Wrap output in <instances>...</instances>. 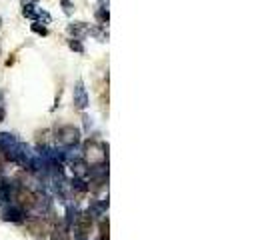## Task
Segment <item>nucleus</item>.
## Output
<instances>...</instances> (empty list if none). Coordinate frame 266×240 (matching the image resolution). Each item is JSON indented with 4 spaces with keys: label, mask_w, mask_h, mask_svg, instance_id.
Masks as SVG:
<instances>
[{
    "label": "nucleus",
    "mask_w": 266,
    "mask_h": 240,
    "mask_svg": "<svg viewBox=\"0 0 266 240\" xmlns=\"http://www.w3.org/2000/svg\"><path fill=\"white\" fill-rule=\"evenodd\" d=\"M56 140H58L60 144H64V146H74V144L80 142V130H78L76 126H72V124H66V126L58 128Z\"/></svg>",
    "instance_id": "f257e3e1"
},
{
    "label": "nucleus",
    "mask_w": 266,
    "mask_h": 240,
    "mask_svg": "<svg viewBox=\"0 0 266 240\" xmlns=\"http://www.w3.org/2000/svg\"><path fill=\"white\" fill-rule=\"evenodd\" d=\"M16 202H18V206L24 210H30V208H34V206H38V196L32 192V190H28V188H18V192H16Z\"/></svg>",
    "instance_id": "f03ea898"
},
{
    "label": "nucleus",
    "mask_w": 266,
    "mask_h": 240,
    "mask_svg": "<svg viewBox=\"0 0 266 240\" xmlns=\"http://www.w3.org/2000/svg\"><path fill=\"white\" fill-rule=\"evenodd\" d=\"M74 230H76V238L78 240H86L90 236V230H92V216H90V212L80 214V216L76 218Z\"/></svg>",
    "instance_id": "7ed1b4c3"
},
{
    "label": "nucleus",
    "mask_w": 266,
    "mask_h": 240,
    "mask_svg": "<svg viewBox=\"0 0 266 240\" xmlns=\"http://www.w3.org/2000/svg\"><path fill=\"white\" fill-rule=\"evenodd\" d=\"M74 106L78 110H84L88 106V94H86V88H84L82 80H78L76 86H74Z\"/></svg>",
    "instance_id": "20e7f679"
},
{
    "label": "nucleus",
    "mask_w": 266,
    "mask_h": 240,
    "mask_svg": "<svg viewBox=\"0 0 266 240\" xmlns=\"http://www.w3.org/2000/svg\"><path fill=\"white\" fill-rule=\"evenodd\" d=\"M68 34L72 38H76V40L86 38L90 34V26L86 22H72V24H68Z\"/></svg>",
    "instance_id": "39448f33"
},
{
    "label": "nucleus",
    "mask_w": 266,
    "mask_h": 240,
    "mask_svg": "<svg viewBox=\"0 0 266 240\" xmlns=\"http://www.w3.org/2000/svg\"><path fill=\"white\" fill-rule=\"evenodd\" d=\"M2 218L6 222H22L24 220V210L20 206H8V208H4Z\"/></svg>",
    "instance_id": "423d86ee"
},
{
    "label": "nucleus",
    "mask_w": 266,
    "mask_h": 240,
    "mask_svg": "<svg viewBox=\"0 0 266 240\" xmlns=\"http://www.w3.org/2000/svg\"><path fill=\"white\" fill-rule=\"evenodd\" d=\"M28 230H30L36 238H44V236H46V232H48L46 220H42V218H34V220L28 224Z\"/></svg>",
    "instance_id": "0eeeda50"
},
{
    "label": "nucleus",
    "mask_w": 266,
    "mask_h": 240,
    "mask_svg": "<svg viewBox=\"0 0 266 240\" xmlns=\"http://www.w3.org/2000/svg\"><path fill=\"white\" fill-rule=\"evenodd\" d=\"M22 14H24L26 18H30V20H38L40 8H36L34 4H26V6H22Z\"/></svg>",
    "instance_id": "6e6552de"
},
{
    "label": "nucleus",
    "mask_w": 266,
    "mask_h": 240,
    "mask_svg": "<svg viewBox=\"0 0 266 240\" xmlns=\"http://www.w3.org/2000/svg\"><path fill=\"white\" fill-rule=\"evenodd\" d=\"M96 20L100 22V26H106V24H108V20H110L108 10H106V8H100V10L96 12Z\"/></svg>",
    "instance_id": "1a4fd4ad"
},
{
    "label": "nucleus",
    "mask_w": 266,
    "mask_h": 240,
    "mask_svg": "<svg viewBox=\"0 0 266 240\" xmlns=\"http://www.w3.org/2000/svg\"><path fill=\"white\" fill-rule=\"evenodd\" d=\"M68 46H70V50H74V52H78V54H82V52H84L82 42H80V40H76V38H70V40H68Z\"/></svg>",
    "instance_id": "9d476101"
},
{
    "label": "nucleus",
    "mask_w": 266,
    "mask_h": 240,
    "mask_svg": "<svg viewBox=\"0 0 266 240\" xmlns=\"http://www.w3.org/2000/svg\"><path fill=\"white\" fill-rule=\"evenodd\" d=\"M90 34H94L96 38H100L102 42L104 40H108V32L104 30V28H90Z\"/></svg>",
    "instance_id": "9b49d317"
},
{
    "label": "nucleus",
    "mask_w": 266,
    "mask_h": 240,
    "mask_svg": "<svg viewBox=\"0 0 266 240\" xmlns=\"http://www.w3.org/2000/svg\"><path fill=\"white\" fill-rule=\"evenodd\" d=\"M8 200H10V190L6 184H0V204H4Z\"/></svg>",
    "instance_id": "f8f14e48"
},
{
    "label": "nucleus",
    "mask_w": 266,
    "mask_h": 240,
    "mask_svg": "<svg viewBox=\"0 0 266 240\" xmlns=\"http://www.w3.org/2000/svg\"><path fill=\"white\" fill-rule=\"evenodd\" d=\"M30 28H32L34 34H40V36H46V34H48V28H46V26H40L38 22H34Z\"/></svg>",
    "instance_id": "ddd939ff"
},
{
    "label": "nucleus",
    "mask_w": 266,
    "mask_h": 240,
    "mask_svg": "<svg viewBox=\"0 0 266 240\" xmlns=\"http://www.w3.org/2000/svg\"><path fill=\"white\" fill-rule=\"evenodd\" d=\"M66 236H68V232L62 230V228H54L52 230V240H66Z\"/></svg>",
    "instance_id": "4468645a"
},
{
    "label": "nucleus",
    "mask_w": 266,
    "mask_h": 240,
    "mask_svg": "<svg viewBox=\"0 0 266 240\" xmlns=\"http://www.w3.org/2000/svg\"><path fill=\"white\" fill-rule=\"evenodd\" d=\"M60 4H62V8H64V14H72L74 12V4L70 2V0H60Z\"/></svg>",
    "instance_id": "2eb2a0df"
},
{
    "label": "nucleus",
    "mask_w": 266,
    "mask_h": 240,
    "mask_svg": "<svg viewBox=\"0 0 266 240\" xmlns=\"http://www.w3.org/2000/svg\"><path fill=\"white\" fill-rule=\"evenodd\" d=\"M4 118H6V110L0 106V122H4Z\"/></svg>",
    "instance_id": "dca6fc26"
},
{
    "label": "nucleus",
    "mask_w": 266,
    "mask_h": 240,
    "mask_svg": "<svg viewBox=\"0 0 266 240\" xmlns=\"http://www.w3.org/2000/svg\"><path fill=\"white\" fill-rule=\"evenodd\" d=\"M22 2V6H26V4H36L38 0H20Z\"/></svg>",
    "instance_id": "f3484780"
},
{
    "label": "nucleus",
    "mask_w": 266,
    "mask_h": 240,
    "mask_svg": "<svg viewBox=\"0 0 266 240\" xmlns=\"http://www.w3.org/2000/svg\"><path fill=\"white\" fill-rule=\"evenodd\" d=\"M2 98H4V92H2V90H0V102H2Z\"/></svg>",
    "instance_id": "a211bd4d"
},
{
    "label": "nucleus",
    "mask_w": 266,
    "mask_h": 240,
    "mask_svg": "<svg viewBox=\"0 0 266 240\" xmlns=\"http://www.w3.org/2000/svg\"><path fill=\"white\" fill-rule=\"evenodd\" d=\"M98 240H108V238H102V236H100V238H98Z\"/></svg>",
    "instance_id": "6ab92c4d"
}]
</instances>
